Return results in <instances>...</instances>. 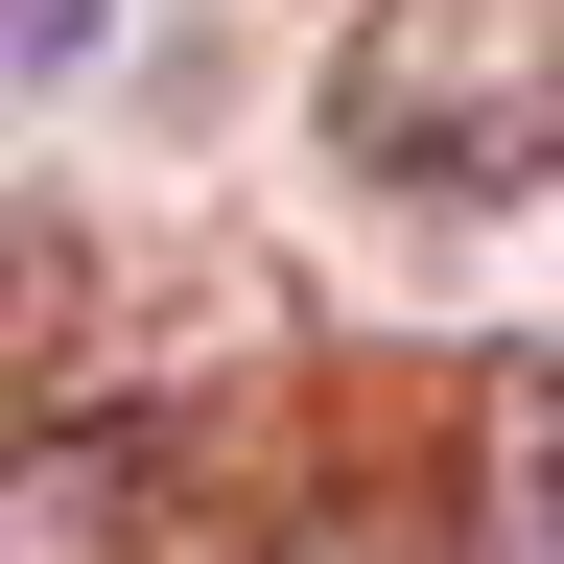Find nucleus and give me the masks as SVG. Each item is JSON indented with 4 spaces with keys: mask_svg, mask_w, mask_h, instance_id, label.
<instances>
[{
    "mask_svg": "<svg viewBox=\"0 0 564 564\" xmlns=\"http://www.w3.org/2000/svg\"><path fill=\"white\" fill-rule=\"evenodd\" d=\"M329 165H377L423 212H494L564 165V0H352L329 47Z\"/></svg>",
    "mask_w": 564,
    "mask_h": 564,
    "instance_id": "nucleus-1",
    "label": "nucleus"
},
{
    "mask_svg": "<svg viewBox=\"0 0 564 564\" xmlns=\"http://www.w3.org/2000/svg\"><path fill=\"white\" fill-rule=\"evenodd\" d=\"M494 494H470V564H564V352H494Z\"/></svg>",
    "mask_w": 564,
    "mask_h": 564,
    "instance_id": "nucleus-2",
    "label": "nucleus"
}]
</instances>
